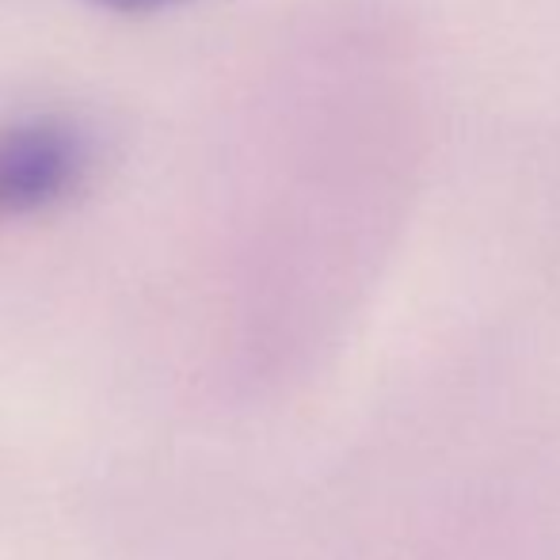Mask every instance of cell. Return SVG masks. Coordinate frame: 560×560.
Masks as SVG:
<instances>
[{
	"instance_id": "1",
	"label": "cell",
	"mask_w": 560,
	"mask_h": 560,
	"mask_svg": "<svg viewBox=\"0 0 560 560\" xmlns=\"http://www.w3.org/2000/svg\"><path fill=\"white\" fill-rule=\"evenodd\" d=\"M77 141L50 126L20 130L0 141V202L4 207H38L58 199L77 176Z\"/></svg>"
},
{
	"instance_id": "2",
	"label": "cell",
	"mask_w": 560,
	"mask_h": 560,
	"mask_svg": "<svg viewBox=\"0 0 560 560\" xmlns=\"http://www.w3.org/2000/svg\"><path fill=\"white\" fill-rule=\"evenodd\" d=\"M130 4H133V0H130Z\"/></svg>"
}]
</instances>
